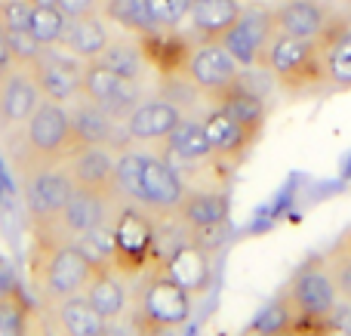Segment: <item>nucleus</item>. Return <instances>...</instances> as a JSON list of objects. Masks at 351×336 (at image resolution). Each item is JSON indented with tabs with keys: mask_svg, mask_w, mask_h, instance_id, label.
Listing matches in <instances>:
<instances>
[{
	"mask_svg": "<svg viewBox=\"0 0 351 336\" xmlns=\"http://www.w3.org/2000/svg\"><path fill=\"white\" fill-rule=\"evenodd\" d=\"M99 62H105L111 71H117L121 77H130V80H142L145 65H148L142 43L127 40V37H123V40H108V47L102 49Z\"/></svg>",
	"mask_w": 351,
	"mask_h": 336,
	"instance_id": "obj_29",
	"label": "nucleus"
},
{
	"mask_svg": "<svg viewBox=\"0 0 351 336\" xmlns=\"http://www.w3.org/2000/svg\"><path fill=\"white\" fill-rule=\"evenodd\" d=\"M59 12L65 19H77L86 16V12H99V0H59Z\"/></svg>",
	"mask_w": 351,
	"mask_h": 336,
	"instance_id": "obj_39",
	"label": "nucleus"
},
{
	"mask_svg": "<svg viewBox=\"0 0 351 336\" xmlns=\"http://www.w3.org/2000/svg\"><path fill=\"white\" fill-rule=\"evenodd\" d=\"M68 117H71V136L74 145H105L111 152H121V148L133 145L123 130V123H117L114 117H108L96 102L77 96L74 102H68Z\"/></svg>",
	"mask_w": 351,
	"mask_h": 336,
	"instance_id": "obj_11",
	"label": "nucleus"
},
{
	"mask_svg": "<svg viewBox=\"0 0 351 336\" xmlns=\"http://www.w3.org/2000/svg\"><path fill=\"white\" fill-rule=\"evenodd\" d=\"M160 269L173 278L179 287H185L191 293V300L204 296L213 284V263H210V250L197 241H182L167 253Z\"/></svg>",
	"mask_w": 351,
	"mask_h": 336,
	"instance_id": "obj_14",
	"label": "nucleus"
},
{
	"mask_svg": "<svg viewBox=\"0 0 351 336\" xmlns=\"http://www.w3.org/2000/svg\"><path fill=\"white\" fill-rule=\"evenodd\" d=\"M99 12L108 22H114L117 28H123L127 34H136V37L160 31V28H154L152 16H148L145 0H99Z\"/></svg>",
	"mask_w": 351,
	"mask_h": 336,
	"instance_id": "obj_28",
	"label": "nucleus"
},
{
	"mask_svg": "<svg viewBox=\"0 0 351 336\" xmlns=\"http://www.w3.org/2000/svg\"><path fill=\"white\" fill-rule=\"evenodd\" d=\"M34 77L37 90L43 99H53V102H74L80 96V74H84V62L77 56L65 53L59 47H43L31 65H25Z\"/></svg>",
	"mask_w": 351,
	"mask_h": 336,
	"instance_id": "obj_9",
	"label": "nucleus"
},
{
	"mask_svg": "<svg viewBox=\"0 0 351 336\" xmlns=\"http://www.w3.org/2000/svg\"><path fill=\"white\" fill-rule=\"evenodd\" d=\"M145 3H148V16H152L154 28L160 31L179 28L188 19V10H191V0H145Z\"/></svg>",
	"mask_w": 351,
	"mask_h": 336,
	"instance_id": "obj_35",
	"label": "nucleus"
},
{
	"mask_svg": "<svg viewBox=\"0 0 351 336\" xmlns=\"http://www.w3.org/2000/svg\"><path fill=\"white\" fill-rule=\"evenodd\" d=\"M241 0H191L188 22L200 40H219L241 16Z\"/></svg>",
	"mask_w": 351,
	"mask_h": 336,
	"instance_id": "obj_25",
	"label": "nucleus"
},
{
	"mask_svg": "<svg viewBox=\"0 0 351 336\" xmlns=\"http://www.w3.org/2000/svg\"><path fill=\"white\" fill-rule=\"evenodd\" d=\"M99 336H130V331H123L121 324H114V321H108V324H105V331L99 333Z\"/></svg>",
	"mask_w": 351,
	"mask_h": 336,
	"instance_id": "obj_42",
	"label": "nucleus"
},
{
	"mask_svg": "<svg viewBox=\"0 0 351 336\" xmlns=\"http://www.w3.org/2000/svg\"><path fill=\"white\" fill-rule=\"evenodd\" d=\"M274 10L265 3H250L241 10L237 22L225 31L219 40L231 53V59L241 68H259L262 53H265L268 40L274 34Z\"/></svg>",
	"mask_w": 351,
	"mask_h": 336,
	"instance_id": "obj_7",
	"label": "nucleus"
},
{
	"mask_svg": "<svg viewBox=\"0 0 351 336\" xmlns=\"http://www.w3.org/2000/svg\"><path fill=\"white\" fill-rule=\"evenodd\" d=\"M293 318H296V309L290 306L284 293L278 300H271L268 306H262V312L253 318L247 336H265V333H290Z\"/></svg>",
	"mask_w": 351,
	"mask_h": 336,
	"instance_id": "obj_31",
	"label": "nucleus"
},
{
	"mask_svg": "<svg viewBox=\"0 0 351 336\" xmlns=\"http://www.w3.org/2000/svg\"><path fill=\"white\" fill-rule=\"evenodd\" d=\"M231 201L225 191H185L182 204L176 207V216L194 235H210L228 222Z\"/></svg>",
	"mask_w": 351,
	"mask_h": 336,
	"instance_id": "obj_19",
	"label": "nucleus"
},
{
	"mask_svg": "<svg viewBox=\"0 0 351 336\" xmlns=\"http://www.w3.org/2000/svg\"><path fill=\"white\" fill-rule=\"evenodd\" d=\"M280 293L290 300L296 315H311V318H330V312H333L336 302H339L324 256L305 259V263L293 272V278L287 281V287L280 290Z\"/></svg>",
	"mask_w": 351,
	"mask_h": 336,
	"instance_id": "obj_8",
	"label": "nucleus"
},
{
	"mask_svg": "<svg viewBox=\"0 0 351 336\" xmlns=\"http://www.w3.org/2000/svg\"><path fill=\"white\" fill-rule=\"evenodd\" d=\"M10 293H19V278H16V269L0 256V296H10Z\"/></svg>",
	"mask_w": 351,
	"mask_h": 336,
	"instance_id": "obj_40",
	"label": "nucleus"
},
{
	"mask_svg": "<svg viewBox=\"0 0 351 336\" xmlns=\"http://www.w3.org/2000/svg\"><path fill=\"white\" fill-rule=\"evenodd\" d=\"M12 68H16V59H12L10 43H6V31H3V25H0V80H3Z\"/></svg>",
	"mask_w": 351,
	"mask_h": 336,
	"instance_id": "obj_41",
	"label": "nucleus"
},
{
	"mask_svg": "<svg viewBox=\"0 0 351 336\" xmlns=\"http://www.w3.org/2000/svg\"><path fill=\"white\" fill-rule=\"evenodd\" d=\"M84 296L105 321H117L127 312V290L114 269H93V278L86 281Z\"/></svg>",
	"mask_w": 351,
	"mask_h": 336,
	"instance_id": "obj_26",
	"label": "nucleus"
},
{
	"mask_svg": "<svg viewBox=\"0 0 351 336\" xmlns=\"http://www.w3.org/2000/svg\"><path fill=\"white\" fill-rule=\"evenodd\" d=\"M210 102L216 108H222L225 115L234 117L253 139H259L262 127H265V117H268V105H265V96L243 80V74L231 86H225L219 96H213Z\"/></svg>",
	"mask_w": 351,
	"mask_h": 336,
	"instance_id": "obj_18",
	"label": "nucleus"
},
{
	"mask_svg": "<svg viewBox=\"0 0 351 336\" xmlns=\"http://www.w3.org/2000/svg\"><path fill=\"white\" fill-rule=\"evenodd\" d=\"M342 244H346V247H348V250H351V228H348V232H346V235H342Z\"/></svg>",
	"mask_w": 351,
	"mask_h": 336,
	"instance_id": "obj_44",
	"label": "nucleus"
},
{
	"mask_svg": "<svg viewBox=\"0 0 351 336\" xmlns=\"http://www.w3.org/2000/svg\"><path fill=\"white\" fill-rule=\"evenodd\" d=\"M330 324L336 336H351V300H339L336 309L330 312Z\"/></svg>",
	"mask_w": 351,
	"mask_h": 336,
	"instance_id": "obj_38",
	"label": "nucleus"
},
{
	"mask_svg": "<svg viewBox=\"0 0 351 336\" xmlns=\"http://www.w3.org/2000/svg\"><path fill=\"white\" fill-rule=\"evenodd\" d=\"M6 43H10V53L16 59V65H31L43 49L31 31H6Z\"/></svg>",
	"mask_w": 351,
	"mask_h": 336,
	"instance_id": "obj_37",
	"label": "nucleus"
},
{
	"mask_svg": "<svg viewBox=\"0 0 351 336\" xmlns=\"http://www.w3.org/2000/svg\"><path fill=\"white\" fill-rule=\"evenodd\" d=\"M19 170H22V191L31 226L56 232V219L74 191L71 173L65 170V164H34Z\"/></svg>",
	"mask_w": 351,
	"mask_h": 336,
	"instance_id": "obj_4",
	"label": "nucleus"
},
{
	"mask_svg": "<svg viewBox=\"0 0 351 336\" xmlns=\"http://www.w3.org/2000/svg\"><path fill=\"white\" fill-rule=\"evenodd\" d=\"M265 336H293V333H265Z\"/></svg>",
	"mask_w": 351,
	"mask_h": 336,
	"instance_id": "obj_45",
	"label": "nucleus"
},
{
	"mask_svg": "<svg viewBox=\"0 0 351 336\" xmlns=\"http://www.w3.org/2000/svg\"><path fill=\"white\" fill-rule=\"evenodd\" d=\"M164 148L179 160H188V164H197V160L213 158L210 139H206V130L200 121H185L182 117L176 123V130L164 139Z\"/></svg>",
	"mask_w": 351,
	"mask_h": 336,
	"instance_id": "obj_27",
	"label": "nucleus"
},
{
	"mask_svg": "<svg viewBox=\"0 0 351 336\" xmlns=\"http://www.w3.org/2000/svg\"><path fill=\"white\" fill-rule=\"evenodd\" d=\"M142 160L145 152H136V148H121L114 160V195L127 197L130 204H139L142 207Z\"/></svg>",
	"mask_w": 351,
	"mask_h": 336,
	"instance_id": "obj_30",
	"label": "nucleus"
},
{
	"mask_svg": "<svg viewBox=\"0 0 351 336\" xmlns=\"http://www.w3.org/2000/svg\"><path fill=\"white\" fill-rule=\"evenodd\" d=\"M114 201L117 197H111V195L74 185L71 197H68V204L62 207L59 219H56V232L65 241H74V238H80V235L93 232V228L105 226V222H108V210Z\"/></svg>",
	"mask_w": 351,
	"mask_h": 336,
	"instance_id": "obj_12",
	"label": "nucleus"
},
{
	"mask_svg": "<svg viewBox=\"0 0 351 336\" xmlns=\"http://www.w3.org/2000/svg\"><path fill=\"white\" fill-rule=\"evenodd\" d=\"M241 77V65L231 59V53L222 47V40H200L188 49L185 59V80L206 99L219 96L225 86H231Z\"/></svg>",
	"mask_w": 351,
	"mask_h": 336,
	"instance_id": "obj_10",
	"label": "nucleus"
},
{
	"mask_svg": "<svg viewBox=\"0 0 351 336\" xmlns=\"http://www.w3.org/2000/svg\"><path fill=\"white\" fill-rule=\"evenodd\" d=\"M114 160H117V152H111L105 145H74L62 164L71 173L74 185L117 197L114 195Z\"/></svg>",
	"mask_w": 351,
	"mask_h": 336,
	"instance_id": "obj_13",
	"label": "nucleus"
},
{
	"mask_svg": "<svg viewBox=\"0 0 351 336\" xmlns=\"http://www.w3.org/2000/svg\"><path fill=\"white\" fill-rule=\"evenodd\" d=\"M31 10L28 0H0V25L3 31H28Z\"/></svg>",
	"mask_w": 351,
	"mask_h": 336,
	"instance_id": "obj_36",
	"label": "nucleus"
},
{
	"mask_svg": "<svg viewBox=\"0 0 351 336\" xmlns=\"http://www.w3.org/2000/svg\"><path fill=\"white\" fill-rule=\"evenodd\" d=\"M108 40H111V34H108V25H105V16L86 12V16L68 19L65 31H62L56 47L71 53V56H77L80 62H90V59H99V56H102V49L108 47Z\"/></svg>",
	"mask_w": 351,
	"mask_h": 336,
	"instance_id": "obj_22",
	"label": "nucleus"
},
{
	"mask_svg": "<svg viewBox=\"0 0 351 336\" xmlns=\"http://www.w3.org/2000/svg\"><path fill=\"white\" fill-rule=\"evenodd\" d=\"M200 123H204V130H206V139H210L213 154L222 160H243V154H247L250 145L256 142L253 136H250L231 115H225L222 108H213Z\"/></svg>",
	"mask_w": 351,
	"mask_h": 336,
	"instance_id": "obj_23",
	"label": "nucleus"
},
{
	"mask_svg": "<svg viewBox=\"0 0 351 336\" xmlns=\"http://www.w3.org/2000/svg\"><path fill=\"white\" fill-rule=\"evenodd\" d=\"M65 22L68 19L59 12V6H34V10H31L28 31L34 34V40L40 43V47H56L62 31H65Z\"/></svg>",
	"mask_w": 351,
	"mask_h": 336,
	"instance_id": "obj_32",
	"label": "nucleus"
},
{
	"mask_svg": "<svg viewBox=\"0 0 351 336\" xmlns=\"http://www.w3.org/2000/svg\"><path fill=\"white\" fill-rule=\"evenodd\" d=\"M108 321L86 302L84 293L53 302V327L59 336H99Z\"/></svg>",
	"mask_w": 351,
	"mask_h": 336,
	"instance_id": "obj_24",
	"label": "nucleus"
},
{
	"mask_svg": "<svg viewBox=\"0 0 351 336\" xmlns=\"http://www.w3.org/2000/svg\"><path fill=\"white\" fill-rule=\"evenodd\" d=\"M262 68L290 93H305V90H311V86L324 84L317 43L305 40V37H293V34L274 31L265 53H262Z\"/></svg>",
	"mask_w": 351,
	"mask_h": 336,
	"instance_id": "obj_3",
	"label": "nucleus"
},
{
	"mask_svg": "<svg viewBox=\"0 0 351 336\" xmlns=\"http://www.w3.org/2000/svg\"><path fill=\"white\" fill-rule=\"evenodd\" d=\"M111 235H114V259L111 269L121 275H139L148 265H154L158 256V232H154L152 216L142 207H123L117 210L114 222H111Z\"/></svg>",
	"mask_w": 351,
	"mask_h": 336,
	"instance_id": "obj_5",
	"label": "nucleus"
},
{
	"mask_svg": "<svg viewBox=\"0 0 351 336\" xmlns=\"http://www.w3.org/2000/svg\"><path fill=\"white\" fill-rule=\"evenodd\" d=\"M191 293L173 281L164 269H154L136 296V327L142 336H160L191 318Z\"/></svg>",
	"mask_w": 351,
	"mask_h": 336,
	"instance_id": "obj_2",
	"label": "nucleus"
},
{
	"mask_svg": "<svg viewBox=\"0 0 351 336\" xmlns=\"http://www.w3.org/2000/svg\"><path fill=\"white\" fill-rule=\"evenodd\" d=\"M80 96L96 102L108 117H114L117 123H123L130 117V111L142 102L139 80L121 77L117 71H111L105 62L90 59L84 62V74H80Z\"/></svg>",
	"mask_w": 351,
	"mask_h": 336,
	"instance_id": "obj_6",
	"label": "nucleus"
},
{
	"mask_svg": "<svg viewBox=\"0 0 351 336\" xmlns=\"http://www.w3.org/2000/svg\"><path fill=\"white\" fill-rule=\"evenodd\" d=\"M31 306L25 302L22 290L0 296V336H28Z\"/></svg>",
	"mask_w": 351,
	"mask_h": 336,
	"instance_id": "obj_33",
	"label": "nucleus"
},
{
	"mask_svg": "<svg viewBox=\"0 0 351 336\" xmlns=\"http://www.w3.org/2000/svg\"><path fill=\"white\" fill-rule=\"evenodd\" d=\"M71 148H74V136H71L68 105L53 102V99H40L37 108L31 111V117L22 123V154H19V167L62 164Z\"/></svg>",
	"mask_w": 351,
	"mask_h": 336,
	"instance_id": "obj_1",
	"label": "nucleus"
},
{
	"mask_svg": "<svg viewBox=\"0 0 351 336\" xmlns=\"http://www.w3.org/2000/svg\"><path fill=\"white\" fill-rule=\"evenodd\" d=\"M28 3H31V6H56L59 0H28Z\"/></svg>",
	"mask_w": 351,
	"mask_h": 336,
	"instance_id": "obj_43",
	"label": "nucleus"
},
{
	"mask_svg": "<svg viewBox=\"0 0 351 336\" xmlns=\"http://www.w3.org/2000/svg\"><path fill=\"white\" fill-rule=\"evenodd\" d=\"M317 53H321L324 84L336 90H351V22L333 16V22L315 37Z\"/></svg>",
	"mask_w": 351,
	"mask_h": 336,
	"instance_id": "obj_15",
	"label": "nucleus"
},
{
	"mask_svg": "<svg viewBox=\"0 0 351 336\" xmlns=\"http://www.w3.org/2000/svg\"><path fill=\"white\" fill-rule=\"evenodd\" d=\"M179 121H182L179 105L158 96V99H142L123 121V130H127L130 142H164Z\"/></svg>",
	"mask_w": 351,
	"mask_h": 336,
	"instance_id": "obj_17",
	"label": "nucleus"
},
{
	"mask_svg": "<svg viewBox=\"0 0 351 336\" xmlns=\"http://www.w3.org/2000/svg\"><path fill=\"white\" fill-rule=\"evenodd\" d=\"M333 22V12L327 10V3L321 0H284L274 10V28L280 34H293V37H305L315 40L321 37V31Z\"/></svg>",
	"mask_w": 351,
	"mask_h": 336,
	"instance_id": "obj_21",
	"label": "nucleus"
},
{
	"mask_svg": "<svg viewBox=\"0 0 351 336\" xmlns=\"http://www.w3.org/2000/svg\"><path fill=\"white\" fill-rule=\"evenodd\" d=\"M185 197L182 176L158 154H145L142 160V207L158 213H176V207Z\"/></svg>",
	"mask_w": 351,
	"mask_h": 336,
	"instance_id": "obj_16",
	"label": "nucleus"
},
{
	"mask_svg": "<svg viewBox=\"0 0 351 336\" xmlns=\"http://www.w3.org/2000/svg\"><path fill=\"white\" fill-rule=\"evenodd\" d=\"M40 90H37L34 77L25 65H16L3 80H0V121L6 127H22L31 117V111L40 102Z\"/></svg>",
	"mask_w": 351,
	"mask_h": 336,
	"instance_id": "obj_20",
	"label": "nucleus"
},
{
	"mask_svg": "<svg viewBox=\"0 0 351 336\" xmlns=\"http://www.w3.org/2000/svg\"><path fill=\"white\" fill-rule=\"evenodd\" d=\"M327 263V272H330V281L336 287V296L339 300H351V250L342 244V238L333 244V250L324 256Z\"/></svg>",
	"mask_w": 351,
	"mask_h": 336,
	"instance_id": "obj_34",
	"label": "nucleus"
}]
</instances>
